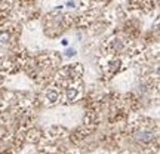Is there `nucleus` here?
<instances>
[{"label":"nucleus","mask_w":160,"mask_h":154,"mask_svg":"<svg viewBox=\"0 0 160 154\" xmlns=\"http://www.w3.org/2000/svg\"><path fill=\"white\" fill-rule=\"evenodd\" d=\"M133 139L137 142L142 144V145H150V144H153L157 139V137H156V132L144 127V129H138V131L133 132Z\"/></svg>","instance_id":"nucleus-1"},{"label":"nucleus","mask_w":160,"mask_h":154,"mask_svg":"<svg viewBox=\"0 0 160 154\" xmlns=\"http://www.w3.org/2000/svg\"><path fill=\"white\" fill-rule=\"evenodd\" d=\"M46 101H48V104H57L58 101H59V93H58L57 89H49V91L46 92Z\"/></svg>","instance_id":"nucleus-2"},{"label":"nucleus","mask_w":160,"mask_h":154,"mask_svg":"<svg viewBox=\"0 0 160 154\" xmlns=\"http://www.w3.org/2000/svg\"><path fill=\"white\" fill-rule=\"evenodd\" d=\"M40 139H42V133H40L39 129H31L27 133V141L28 142H39Z\"/></svg>","instance_id":"nucleus-3"},{"label":"nucleus","mask_w":160,"mask_h":154,"mask_svg":"<svg viewBox=\"0 0 160 154\" xmlns=\"http://www.w3.org/2000/svg\"><path fill=\"white\" fill-rule=\"evenodd\" d=\"M77 95H79L77 87H68V89H67V93H65V99L71 102V101H74L76 98H77Z\"/></svg>","instance_id":"nucleus-4"},{"label":"nucleus","mask_w":160,"mask_h":154,"mask_svg":"<svg viewBox=\"0 0 160 154\" xmlns=\"http://www.w3.org/2000/svg\"><path fill=\"white\" fill-rule=\"evenodd\" d=\"M9 42H11V33L6 31V30L0 31V43H2V45H6V43H9Z\"/></svg>","instance_id":"nucleus-5"},{"label":"nucleus","mask_w":160,"mask_h":154,"mask_svg":"<svg viewBox=\"0 0 160 154\" xmlns=\"http://www.w3.org/2000/svg\"><path fill=\"white\" fill-rule=\"evenodd\" d=\"M113 49H114V51H119V49H122V40H119V39L113 40Z\"/></svg>","instance_id":"nucleus-6"},{"label":"nucleus","mask_w":160,"mask_h":154,"mask_svg":"<svg viewBox=\"0 0 160 154\" xmlns=\"http://www.w3.org/2000/svg\"><path fill=\"white\" fill-rule=\"evenodd\" d=\"M65 55H67V57H74V55H76V51H74V49H68Z\"/></svg>","instance_id":"nucleus-7"},{"label":"nucleus","mask_w":160,"mask_h":154,"mask_svg":"<svg viewBox=\"0 0 160 154\" xmlns=\"http://www.w3.org/2000/svg\"><path fill=\"white\" fill-rule=\"evenodd\" d=\"M62 154H76V153H62Z\"/></svg>","instance_id":"nucleus-8"}]
</instances>
